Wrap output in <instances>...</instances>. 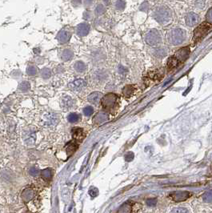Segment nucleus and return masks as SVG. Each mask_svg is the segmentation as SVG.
<instances>
[{
  "label": "nucleus",
  "mask_w": 212,
  "mask_h": 213,
  "mask_svg": "<svg viewBox=\"0 0 212 213\" xmlns=\"http://www.w3.org/2000/svg\"><path fill=\"white\" fill-rule=\"evenodd\" d=\"M190 55V48L188 47H185L175 52L174 55L171 56L167 61V71H171L179 65L182 64L188 58Z\"/></svg>",
  "instance_id": "obj_1"
},
{
  "label": "nucleus",
  "mask_w": 212,
  "mask_h": 213,
  "mask_svg": "<svg viewBox=\"0 0 212 213\" xmlns=\"http://www.w3.org/2000/svg\"><path fill=\"white\" fill-rule=\"evenodd\" d=\"M153 17L159 23L166 24L171 19L172 12L169 7L166 6H159L154 9Z\"/></svg>",
  "instance_id": "obj_2"
},
{
  "label": "nucleus",
  "mask_w": 212,
  "mask_h": 213,
  "mask_svg": "<svg viewBox=\"0 0 212 213\" xmlns=\"http://www.w3.org/2000/svg\"><path fill=\"white\" fill-rule=\"evenodd\" d=\"M186 34L183 29L181 28H175L170 30L167 34V40L172 45L177 46L182 44L186 40Z\"/></svg>",
  "instance_id": "obj_3"
},
{
  "label": "nucleus",
  "mask_w": 212,
  "mask_h": 213,
  "mask_svg": "<svg viewBox=\"0 0 212 213\" xmlns=\"http://www.w3.org/2000/svg\"><path fill=\"white\" fill-rule=\"evenodd\" d=\"M212 30V24L208 22H204L200 24L194 31V36H193V41L195 43L200 42L203 39H204L206 35Z\"/></svg>",
  "instance_id": "obj_4"
},
{
  "label": "nucleus",
  "mask_w": 212,
  "mask_h": 213,
  "mask_svg": "<svg viewBox=\"0 0 212 213\" xmlns=\"http://www.w3.org/2000/svg\"><path fill=\"white\" fill-rule=\"evenodd\" d=\"M117 101H118V95L114 93H109L103 97L101 100V103L103 108L106 111H111L115 108L117 104Z\"/></svg>",
  "instance_id": "obj_5"
},
{
  "label": "nucleus",
  "mask_w": 212,
  "mask_h": 213,
  "mask_svg": "<svg viewBox=\"0 0 212 213\" xmlns=\"http://www.w3.org/2000/svg\"><path fill=\"white\" fill-rule=\"evenodd\" d=\"M145 41L150 46H155L161 43L162 37L156 29H151L145 35Z\"/></svg>",
  "instance_id": "obj_6"
},
{
  "label": "nucleus",
  "mask_w": 212,
  "mask_h": 213,
  "mask_svg": "<svg viewBox=\"0 0 212 213\" xmlns=\"http://www.w3.org/2000/svg\"><path fill=\"white\" fill-rule=\"evenodd\" d=\"M171 198L175 202H182L191 196V193L189 192H175L171 193Z\"/></svg>",
  "instance_id": "obj_7"
},
{
  "label": "nucleus",
  "mask_w": 212,
  "mask_h": 213,
  "mask_svg": "<svg viewBox=\"0 0 212 213\" xmlns=\"http://www.w3.org/2000/svg\"><path fill=\"white\" fill-rule=\"evenodd\" d=\"M87 86L86 81L83 79H78V80H74L69 84V88L74 91H80Z\"/></svg>",
  "instance_id": "obj_8"
},
{
  "label": "nucleus",
  "mask_w": 212,
  "mask_h": 213,
  "mask_svg": "<svg viewBox=\"0 0 212 213\" xmlns=\"http://www.w3.org/2000/svg\"><path fill=\"white\" fill-rule=\"evenodd\" d=\"M71 37V34L70 31L65 30V29H62V30L58 31V33L57 34V36H56V39L58 41V43L64 44V43H68L70 41Z\"/></svg>",
  "instance_id": "obj_9"
},
{
  "label": "nucleus",
  "mask_w": 212,
  "mask_h": 213,
  "mask_svg": "<svg viewBox=\"0 0 212 213\" xmlns=\"http://www.w3.org/2000/svg\"><path fill=\"white\" fill-rule=\"evenodd\" d=\"M90 30V26L87 23H81L76 27V34L80 37L87 36Z\"/></svg>",
  "instance_id": "obj_10"
},
{
  "label": "nucleus",
  "mask_w": 212,
  "mask_h": 213,
  "mask_svg": "<svg viewBox=\"0 0 212 213\" xmlns=\"http://www.w3.org/2000/svg\"><path fill=\"white\" fill-rule=\"evenodd\" d=\"M199 21V16L196 13L190 12L186 16V24L188 27H194L198 24Z\"/></svg>",
  "instance_id": "obj_11"
},
{
  "label": "nucleus",
  "mask_w": 212,
  "mask_h": 213,
  "mask_svg": "<svg viewBox=\"0 0 212 213\" xmlns=\"http://www.w3.org/2000/svg\"><path fill=\"white\" fill-rule=\"evenodd\" d=\"M108 120V114L106 112H99L93 119L94 124H102Z\"/></svg>",
  "instance_id": "obj_12"
},
{
  "label": "nucleus",
  "mask_w": 212,
  "mask_h": 213,
  "mask_svg": "<svg viewBox=\"0 0 212 213\" xmlns=\"http://www.w3.org/2000/svg\"><path fill=\"white\" fill-rule=\"evenodd\" d=\"M102 96H103L102 93L99 92V91H94V92L91 93L90 95H89L88 101L93 104H98L102 99Z\"/></svg>",
  "instance_id": "obj_13"
},
{
  "label": "nucleus",
  "mask_w": 212,
  "mask_h": 213,
  "mask_svg": "<svg viewBox=\"0 0 212 213\" xmlns=\"http://www.w3.org/2000/svg\"><path fill=\"white\" fill-rule=\"evenodd\" d=\"M34 192L32 189L30 188H27V189H25L22 193V198L24 202H29L30 200L34 198Z\"/></svg>",
  "instance_id": "obj_14"
},
{
  "label": "nucleus",
  "mask_w": 212,
  "mask_h": 213,
  "mask_svg": "<svg viewBox=\"0 0 212 213\" xmlns=\"http://www.w3.org/2000/svg\"><path fill=\"white\" fill-rule=\"evenodd\" d=\"M78 149V144H76V143L75 142H70L65 147V150L66 151V154L68 156H71L77 151Z\"/></svg>",
  "instance_id": "obj_15"
},
{
  "label": "nucleus",
  "mask_w": 212,
  "mask_h": 213,
  "mask_svg": "<svg viewBox=\"0 0 212 213\" xmlns=\"http://www.w3.org/2000/svg\"><path fill=\"white\" fill-rule=\"evenodd\" d=\"M74 52L71 49H64L61 53V59L62 61L67 62L73 58Z\"/></svg>",
  "instance_id": "obj_16"
},
{
  "label": "nucleus",
  "mask_w": 212,
  "mask_h": 213,
  "mask_svg": "<svg viewBox=\"0 0 212 213\" xmlns=\"http://www.w3.org/2000/svg\"><path fill=\"white\" fill-rule=\"evenodd\" d=\"M71 135H72V137L76 140H82L84 138V134H83V130L82 128H74L71 131Z\"/></svg>",
  "instance_id": "obj_17"
},
{
  "label": "nucleus",
  "mask_w": 212,
  "mask_h": 213,
  "mask_svg": "<svg viewBox=\"0 0 212 213\" xmlns=\"http://www.w3.org/2000/svg\"><path fill=\"white\" fill-rule=\"evenodd\" d=\"M35 140V134L33 131H27L24 135V141L27 144H33Z\"/></svg>",
  "instance_id": "obj_18"
},
{
  "label": "nucleus",
  "mask_w": 212,
  "mask_h": 213,
  "mask_svg": "<svg viewBox=\"0 0 212 213\" xmlns=\"http://www.w3.org/2000/svg\"><path fill=\"white\" fill-rule=\"evenodd\" d=\"M135 91V87L133 85H127L122 90V94L126 98H129L134 94Z\"/></svg>",
  "instance_id": "obj_19"
},
{
  "label": "nucleus",
  "mask_w": 212,
  "mask_h": 213,
  "mask_svg": "<svg viewBox=\"0 0 212 213\" xmlns=\"http://www.w3.org/2000/svg\"><path fill=\"white\" fill-rule=\"evenodd\" d=\"M46 119H47V124L48 125H55L56 123H58V115L54 114L47 115Z\"/></svg>",
  "instance_id": "obj_20"
},
{
  "label": "nucleus",
  "mask_w": 212,
  "mask_h": 213,
  "mask_svg": "<svg viewBox=\"0 0 212 213\" xmlns=\"http://www.w3.org/2000/svg\"><path fill=\"white\" fill-rule=\"evenodd\" d=\"M74 67H75V71L80 72V73H82V72L85 71V70H86L87 68L86 64H85L83 61H77V62L75 63V65H74Z\"/></svg>",
  "instance_id": "obj_21"
},
{
  "label": "nucleus",
  "mask_w": 212,
  "mask_h": 213,
  "mask_svg": "<svg viewBox=\"0 0 212 213\" xmlns=\"http://www.w3.org/2000/svg\"><path fill=\"white\" fill-rule=\"evenodd\" d=\"M106 12V7L103 4H98L94 9V15L97 16L103 15Z\"/></svg>",
  "instance_id": "obj_22"
},
{
  "label": "nucleus",
  "mask_w": 212,
  "mask_h": 213,
  "mask_svg": "<svg viewBox=\"0 0 212 213\" xmlns=\"http://www.w3.org/2000/svg\"><path fill=\"white\" fill-rule=\"evenodd\" d=\"M62 105L66 108H71L74 104V100L70 96H65L62 98Z\"/></svg>",
  "instance_id": "obj_23"
},
{
  "label": "nucleus",
  "mask_w": 212,
  "mask_h": 213,
  "mask_svg": "<svg viewBox=\"0 0 212 213\" xmlns=\"http://www.w3.org/2000/svg\"><path fill=\"white\" fill-rule=\"evenodd\" d=\"M41 176L45 180H50L51 179V170L50 168H46L41 172Z\"/></svg>",
  "instance_id": "obj_24"
},
{
  "label": "nucleus",
  "mask_w": 212,
  "mask_h": 213,
  "mask_svg": "<svg viewBox=\"0 0 212 213\" xmlns=\"http://www.w3.org/2000/svg\"><path fill=\"white\" fill-rule=\"evenodd\" d=\"M41 76L44 79V80H48L51 76V71L49 68H43L42 71H41Z\"/></svg>",
  "instance_id": "obj_25"
},
{
  "label": "nucleus",
  "mask_w": 212,
  "mask_h": 213,
  "mask_svg": "<svg viewBox=\"0 0 212 213\" xmlns=\"http://www.w3.org/2000/svg\"><path fill=\"white\" fill-rule=\"evenodd\" d=\"M37 72H38V69H37L36 67H34V66H28V67L26 68V73H27L28 76H36Z\"/></svg>",
  "instance_id": "obj_26"
},
{
  "label": "nucleus",
  "mask_w": 212,
  "mask_h": 213,
  "mask_svg": "<svg viewBox=\"0 0 212 213\" xmlns=\"http://www.w3.org/2000/svg\"><path fill=\"white\" fill-rule=\"evenodd\" d=\"M115 8L118 11H122L126 7V2L124 0H116L115 3Z\"/></svg>",
  "instance_id": "obj_27"
},
{
  "label": "nucleus",
  "mask_w": 212,
  "mask_h": 213,
  "mask_svg": "<svg viewBox=\"0 0 212 213\" xmlns=\"http://www.w3.org/2000/svg\"><path fill=\"white\" fill-rule=\"evenodd\" d=\"M118 211V212H130L131 211V204L130 203H126L120 208Z\"/></svg>",
  "instance_id": "obj_28"
},
{
  "label": "nucleus",
  "mask_w": 212,
  "mask_h": 213,
  "mask_svg": "<svg viewBox=\"0 0 212 213\" xmlns=\"http://www.w3.org/2000/svg\"><path fill=\"white\" fill-rule=\"evenodd\" d=\"M30 83L28 82H26V81H23V82H22L21 83L19 84V90L21 91H27L29 89H30Z\"/></svg>",
  "instance_id": "obj_29"
},
{
  "label": "nucleus",
  "mask_w": 212,
  "mask_h": 213,
  "mask_svg": "<svg viewBox=\"0 0 212 213\" xmlns=\"http://www.w3.org/2000/svg\"><path fill=\"white\" fill-rule=\"evenodd\" d=\"M67 119H68L69 122L71 123H76V122H78V120H79V115H78L77 114H75V113H71L70 115H68Z\"/></svg>",
  "instance_id": "obj_30"
},
{
  "label": "nucleus",
  "mask_w": 212,
  "mask_h": 213,
  "mask_svg": "<svg viewBox=\"0 0 212 213\" xmlns=\"http://www.w3.org/2000/svg\"><path fill=\"white\" fill-rule=\"evenodd\" d=\"M167 54V51H166L165 48H157L155 51H154V55L158 57H163L164 55H166Z\"/></svg>",
  "instance_id": "obj_31"
},
{
  "label": "nucleus",
  "mask_w": 212,
  "mask_h": 213,
  "mask_svg": "<svg viewBox=\"0 0 212 213\" xmlns=\"http://www.w3.org/2000/svg\"><path fill=\"white\" fill-rule=\"evenodd\" d=\"M203 200L206 201V202H212V190H210V191L206 192L203 195Z\"/></svg>",
  "instance_id": "obj_32"
},
{
  "label": "nucleus",
  "mask_w": 212,
  "mask_h": 213,
  "mask_svg": "<svg viewBox=\"0 0 212 213\" xmlns=\"http://www.w3.org/2000/svg\"><path fill=\"white\" fill-rule=\"evenodd\" d=\"M83 112L84 115H86V116H90V115L93 114V112H94V109H93L92 107L87 106V107L83 108Z\"/></svg>",
  "instance_id": "obj_33"
},
{
  "label": "nucleus",
  "mask_w": 212,
  "mask_h": 213,
  "mask_svg": "<svg viewBox=\"0 0 212 213\" xmlns=\"http://www.w3.org/2000/svg\"><path fill=\"white\" fill-rule=\"evenodd\" d=\"M92 17L93 15L90 11H84L83 14V18L85 20H90L92 19Z\"/></svg>",
  "instance_id": "obj_34"
},
{
  "label": "nucleus",
  "mask_w": 212,
  "mask_h": 213,
  "mask_svg": "<svg viewBox=\"0 0 212 213\" xmlns=\"http://www.w3.org/2000/svg\"><path fill=\"white\" fill-rule=\"evenodd\" d=\"M98 194H99V191L96 187H90V189L89 190V195L91 197H95L98 196Z\"/></svg>",
  "instance_id": "obj_35"
},
{
  "label": "nucleus",
  "mask_w": 212,
  "mask_h": 213,
  "mask_svg": "<svg viewBox=\"0 0 212 213\" xmlns=\"http://www.w3.org/2000/svg\"><path fill=\"white\" fill-rule=\"evenodd\" d=\"M195 7L199 9H203L205 6V2L204 0H196L195 2Z\"/></svg>",
  "instance_id": "obj_36"
},
{
  "label": "nucleus",
  "mask_w": 212,
  "mask_h": 213,
  "mask_svg": "<svg viewBox=\"0 0 212 213\" xmlns=\"http://www.w3.org/2000/svg\"><path fill=\"white\" fill-rule=\"evenodd\" d=\"M206 19H207V21L208 23L212 24V7L208 10L207 13L206 15Z\"/></svg>",
  "instance_id": "obj_37"
},
{
  "label": "nucleus",
  "mask_w": 212,
  "mask_h": 213,
  "mask_svg": "<svg viewBox=\"0 0 212 213\" xmlns=\"http://www.w3.org/2000/svg\"><path fill=\"white\" fill-rule=\"evenodd\" d=\"M39 172H39V169L35 168H31L30 169V171H29V173H30V176H39Z\"/></svg>",
  "instance_id": "obj_38"
},
{
  "label": "nucleus",
  "mask_w": 212,
  "mask_h": 213,
  "mask_svg": "<svg viewBox=\"0 0 212 213\" xmlns=\"http://www.w3.org/2000/svg\"><path fill=\"white\" fill-rule=\"evenodd\" d=\"M157 204L156 199H149L147 201V204L149 207H154Z\"/></svg>",
  "instance_id": "obj_39"
},
{
  "label": "nucleus",
  "mask_w": 212,
  "mask_h": 213,
  "mask_svg": "<svg viewBox=\"0 0 212 213\" xmlns=\"http://www.w3.org/2000/svg\"><path fill=\"white\" fill-rule=\"evenodd\" d=\"M83 3V0H72L71 1V4L74 7H80Z\"/></svg>",
  "instance_id": "obj_40"
},
{
  "label": "nucleus",
  "mask_w": 212,
  "mask_h": 213,
  "mask_svg": "<svg viewBox=\"0 0 212 213\" xmlns=\"http://www.w3.org/2000/svg\"><path fill=\"white\" fill-rule=\"evenodd\" d=\"M94 2V0H83V3L85 7H89L90 6H92Z\"/></svg>",
  "instance_id": "obj_41"
},
{
  "label": "nucleus",
  "mask_w": 212,
  "mask_h": 213,
  "mask_svg": "<svg viewBox=\"0 0 212 213\" xmlns=\"http://www.w3.org/2000/svg\"><path fill=\"white\" fill-rule=\"evenodd\" d=\"M133 159H134V153L128 152L127 154H126V155H125V159H126V161L130 162Z\"/></svg>",
  "instance_id": "obj_42"
},
{
  "label": "nucleus",
  "mask_w": 212,
  "mask_h": 213,
  "mask_svg": "<svg viewBox=\"0 0 212 213\" xmlns=\"http://www.w3.org/2000/svg\"><path fill=\"white\" fill-rule=\"evenodd\" d=\"M187 210L185 208H175L172 210V212H178V213H186L187 212Z\"/></svg>",
  "instance_id": "obj_43"
},
{
  "label": "nucleus",
  "mask_w": 212,
  "mask_h": 213,
  "mask_svg": "<svg viewBox=\"0 0 212 213\" xmlns=\"http://www.w3.org/2000/svg\"><path fill=\"white\" fill-rule=\"evenodd\" d=\"M147 6H148V5H147V2H143V4L141 5V7H140V10H141V11H146V10H145V8H146V7H147V8H148Z\"/></svg>",
  "instance_id": "obj_44"
},
{
  "label": "nucleus",
  "mask_w": 212,
  "mask_h": 213,
  "mask_svg": "<svg viewBox=\"0 0 212 213\" xmlns=\"http://www.w3.org/2000/svg\"><path fill=\"white\" fill-rule=\"evenodd\" d=\"M103 2H104V4L106 6H107V5H109L111 3V0H103Z\"/></svg>",
  "instance_id": "obj_45"
}]
</instances>
